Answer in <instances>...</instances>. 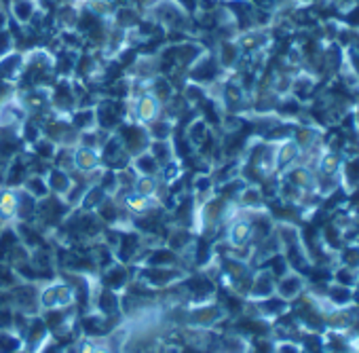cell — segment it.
I'll use <instances>...</instances> for the list:
<instances>
[{
  "instance_id": "cell-1",
  "label": "cell",
  "mask_w": 359,
  "mask_h": 353,
  "mask_svg": "<svg viewBox=\"0 0 359 353\" xmlns=\"http://www.w3.org/2000/svg\"><path fill=\"white\" fill-rule=\"evenodd\" d=\"M302 290H304V282H302V277H298V275H286V277L281 279V284H279V292H281L286 298H294V296H298Z\"/></svg>"
},
{
  "instance_id": "cell-2",
  "label": "cell",
  "mask_w": 359,
  "mask_h": 353,
  "mask_svg": "<svg viewBox=\"0 0 359 353\" xmlns=\"http://www.w3.org/2000/svg\"><path fill=\"white\" fill-rule=\"evenodd\" d=\"M340 264L342 267H351V269H359V246H344L342 254H340Z\"/></svg>"
}]
</instances>
